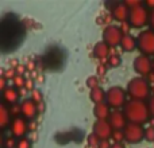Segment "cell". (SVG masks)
Returning <instances> with one entry per match:
<instances>
[{
  "label": "cell",
  "instance_id": "cell-17",
  "mask_svg": "<svg viewBox=\"0 0 154 148\" xmlns=\"http://www.w3.org/2000/svg\"><path fill=\"white\" fill-rule=\"evenodd\" d=\"M109 109H111V108H109L106 102H104V104H99V105L95 106L93 113H95V116L97 117V120H108L109 114H111V111H109Z\"/></svg>",
  "mask_w": 154,
  "mask_h": 148
},
{
  "label": "cell",
  "instance_id": "cell-11",
  "mask_svg": "<svg viewBox=\"0 0 154 148\" xmlns=\"http://www.w3.org/2000/svg\"><path fill=\"white\" fill-rule=\"evenodd\" d=\"M20 109H22V117L27 120V121H32L35 119L39 112H38V104L34 102L31 98H26L23 100V102L20 104Z\"/></svg>",
  "mask_w": 154,
  "mask_h": 148
},
{
  "label": "cell",
  "instance_id": "cell-10",
  "mask_svg": "<svg viewBox=\"0 0 154 148\" xmlns=\"http://www.w3.org/2000/svg\"><path fill=\"white\" fill-rule=\"evenodd\" d=\"M93 133H95L101 141H104V140H107V139L112 138L114 128L111 127L108 120H97V121L95 123V125H93Z\"/></svg>",
  "mask_w": 154,
  "mask_h": 148
},
{
  "label": "cell",
  "instance_id": "cell-18",
  "mask_svg": "<svg viewBox=\"0 0 154 148\" xmlns=\"http://www.w3.org/2000/svg\"><path fill=\"white\" fill-rule=\"evenodd\" d=\"M106 97H107V92H104V89H101L100 86H97V87L91 90V100H92L96 105L104 104Z\"/></svg>",
  "mask_w": 154,
  "mask_h": 148
},
{
  "label": "cell",
  "instance_id": "cell-22",
  "mask_svg": "<svg viewBox=\"0 0 154 148\" xmlns=\"http://www.w3.org/2000/svg\"><path fill=\"white\" fill-rule=\"evenodd\" d=\"M107 64H109V66H118L120 64V57L115 53H111L109 54V58L107 61Z\"/></svg>",
  "mask_w": 154,
  "mask_h": 148
},
{
  "label": "cell",
  "instance_id": "cell-16",
  "mask_svg": "<svg viewBox=\"0 0 154 148\" xmlns=\"http://www.w3.org/2000/svg\"><path fill=\"white\" fill-rule=\"evenodd\" d=\"M120 47L125 51H134L137 47H138V40L133 37V35L127 34L123 37L122 43H120Z\"/></svg>",
  "mask_w": 154,
  "mask_h": 148
},
{
  "label": "cell",
  "instance_id": "cell-31",
  "mask_svg": "<svg viewBox=\"0 0 154 148\" xmlns=\"http://www.w3.org/2000/svg\"><path fill=\"white\" fill-rule=\"evenodd\" d=\"M150 26H152V30L154 31V10H152V12H150Z\"/></svg>",
  "mask_w": 154,
  "mask_h": 148
},
{
  "label": "cell",
  "instance_id": "cell-34",
  "mask_svg": "<svg viewBox=\"0 0 154 148\" xmlns=\"http://www.w3.org/2000/svg\"><path fill=\"white\" fill-rule=\"evenodd\" d=\"M43 111H45V104H43V102L38 104V112L41 113V112H43Z\"/></svg>",
  "mask_w": 154,
  "mask_h": 148
},
{
  "label": "cell",
  "instance_id": "cell-15",
  "mask_svg": "<svg viewBox=\"0 0 154 148\" xmlns=\"http://www.w3.org/2000/svg\"><path fill=\"white\" fill-rule=\"evenodd\" d=\"M19 96H20V93H18V90L15 89V87H5L4 90H3V97H4V101L5 102H8L10 105H15L16 102H18L19 100Z\"/></svg>",
  "mask_w": 154,
  "mask_h": 148
},
{
  "label": "cell",
  "instance_id": "cell-26",
  "mask_svg": "<svg viewBox=\"0 0 154 148\" xmlns=\"http://www.w3.org/2000/svg\"><path fill=\"white\" fill-rule=\"evenodd\" d=\"M24 85H26V81H24V78L22 77V74H16V77L14 78V86L16 87H24Z\"/></svg>",
  "mask_w": 154,
  "mask_h": 148
},
{
  "label": "cell",
  "instance_id": "cell-7",
  "mask_svg": "<svg viewBox=\"0 0 154 148\" xmlns=\"http://www.w3.org/2000/svg\"><path fill=\"white\" fill-rule=\"evenodd\" d=\"M125 132V138L128 143L131 144H137L145 138V129L142 125L139 124H133V123H128L127 127L123 129Z\"/></svg>",
  "mask_w": 154,
  "mask_h": 148
},
{
  "label": "cell",
  "instance_id": "cell-14",
  "mask_svg": "<svg viewBox=\"0 0 154 148\" xmlns=\"http://www.w3.org/2000/svg\"><path fill=\"white\" fill-rule=\"evenodd\" d=\"M93 54L101 61H106V59L108 61L109 54H111V47L106 42H99L93 49Z\"/></svg>",
  "mask_w": 154,
  "mask_h": 148
},
{
  "label": "cell",
  "instance_id": "cell-1",
  "mask_svg": "<svg viewBox=\"0 0 154 148\" xmlns=\"http://www.w3.org/2000/svg\"><path fill=\"white\" fill-rule=\"evenodd\" d=\"M125 114L127 120L133 124H145L150 120V111L149 105L145 104V101H138V100H131L126 104L125 108Z\"/></svg>",
  "mask_w": 154,
  "mask_h": 148
},
{
  "label": "cell",
  "instance_id": "cell-27",
  "mask_svg": "<svg viewBox=\"0 0 154 148\" xmlns=\"http://www.w3.org/2000/svg\"><path fill=\"white\" fill-rule=\"evenodd\" d=\"M112 139L115 140V143H122V140H126L125 132H123V131H114V133H112Z\"/></svg>",
  "mask_w": 154,
  "mask_h": 148
},
{
  "label": "cell",
  "instance_id": "cell-30",
  "mask_svg": "<svg viewBox=\"0 0 154 148\" xmlns=\"http://www.w3.org/2000/svg\"><path fill=\"white\" fill-rule=\"evenodd\" d=\"M35 129H37V124H35L34 120H32V121H29V131L30 132H35Z\"/></svg>",
  "mask_w": 154,
  "mask_h": 148
},
{
  "label": "cell",
  "instance_id": "cell-21",
  "mask_svg": "<svg viewBox=\"0 0 154 148\" xmlns=\"http://www.w3.org/2000/svg\"><path fill=\"white\" fill-rule=\"evenodd\" d=\"M31 146H32L31 139L23 138V139H19L18 140V146H16V148H31Z\"/></svg>",
  "mask_w": 154,
  "mask_h": 148
},
{
  "label": "cell",
  "instance_id": "cell-35",
  "mask_svg": "<svg viewBox=\"0 0 154 148\" xmlns=\"http://www.w3.org/2000/svg\"><path fill=\"white\" fill-rule=\"evenodd\" d=\"M111 148H125V147H123L122 143H114V144L111 146Z\"/></svg>",
  "mask_w": 154,
  "mask_h": 148
},
{
  "label": "cell",
  "instance_id": "cell-6",
  "mask_svg": "<svg viewBox=\"0 0 154 148\" xmlns=\"http://www.w3.org/2000/svg\"><path fill=\"white\" fill-rule=\"evenodd\" d=\"M125 37V32L122 31V28L118 26H114V24H109L104 28V42L109 46V47H116L122 43V39Z\"/></svg>",
  "mask_w": 154,
  "mask_h": 148
},
{
  "label": "cell",
  "instance_id": "cell-20",
  "mask_svg": "<svg viewBox=\"0 0 154 148\" xmlns=\"http://www.w3.org/2000/svg\"><path fill=\"white\" fill-rule=\"evenodd\" d=\"M31 100L34 101V102H37V104H41V102H43V98H42V93H41V90L39 89H34L31 93Z\"/></svg>",
  "mask_w": 154,
  "mask_h": 148
},
{
  "label": "cell",
  "instance_id": "cell-28",
  "mask_svg": "<svg viewBox=\"0 0 154 148\" xmlns=\"http://www.w3.org/2000/svg\"><path fill=\"white\" fill-rule=\"evenodd\" d=\"M87 85L91 87V89H95V87H97V86H99V79H97V77H91V78L87 81Z\"/></svg>",
  "mask_w": 154,
  "mask_h": 148
},
{
  "label": "cell",
  "instance_id": "cell-32",
  "mask_svg": "<svg viewBox=\"0 0 154 148\" xmlns=\"http://www.w3.org/2000/svg\"><path fill=\"white\" fill-rule=\"evenodd\" d=\"M99 148H111V146L108 144V141H107V140H104V141H101V143H100Z\"/></svg>",
  "mask_w": 154,
  "mask_h": 148
},
{
  "label": "cell",
  "instance_id": "cell-5",
  "mask_svg": "<svg viewBox=\"0 0 154 148\" xmlns=\"http://www.w3.org/2000/svg\"><path fill=\"white\" fill-rule=\"evenodd\" d=\"M138 40V49L143 55H154V31L153 30H145L137 38Z\"/></svg>",
  "mask_w": 154,
  "mask_h": 148
},
{
  "label": "cell",
  "instance_id": "cell-19",
  "mask_svg": "<svg viewBox=\"0 0 154 148\" xmlns=\"http://www.w3.org/2000/svg\"><path fill=\"white\" fill-rule=\"evenodd\" d=\"M11 121H12V116L10 113V109L5 105H2L0 106V124H2V127L5 128L7 125L11 124Z\"/></svg>",
  "mask_w": 154,
  "mask_h": 148
},
{
  "label": "cell",
  "instance_id": "cell-3",
  "mask_svg": "<svg viewBox=\"0 0 154 148\" xmlns=\"http://www.w3.org/2000/svg\"><path fill=\"white\" fill-rule=\"evenodd\" d=\"M106 104L112 108L114 111H118L122 108L123 105L126 106L127 104V94L126 92L119 86H112L107 90V97H106Z\"/></svg>",
  "mask_w": 154,
  "mask_h": 148
},
{
  "label": "cell",
  "instance_id": "cell-2",
  "mask_svg": "<svg viewBox=\"0 0 154 148\" xmlns=\"http://www.w3.org/2000/svg\"><path fill=\"white\" fill-rule=\"evenodd\" d=\"M127 93L130 94L131 100L143 101L150 97L152 94V87L149 82L142 77H135L133 78L127 85Z\"/></svg>",
  "mask_w": 154,
  "mask_h": 148
},
{
  "label": "cell",
  "instance_id": "cell-23",
  "mask_svg": "<svg viewBox=\"0 0 154 148\" xmlns=\"http://www.w3.org/2000/svg\"><path fill=\"white\" fill-rule=\"evenodd\" d=\"M145 139L147 141H154V125L145 128Z\"/></svg>",
  "mask_w": 154,
  "mask_h": 148
},
{
  "label": "cell",
  "instance_id": "cell-24",
  "mask_svg": "<svg viewBox=\"0 0 154 148\" xmlns=\"http://www.w3.org/2000/svg\"><path fill=\"white\" fill-rule=\"evenodd\" d=\"M18 146V140L14 136H10L4 140V148H16Z\"/></svg>",
  "mask_w": 154,
  "mask_h": 148
},
{
  "label": "cell",
  "instance_id": "cell-25",
  "mask_svg": "<svg viewBox=\"0 0 154 148\" xmlns=\"http://www.w3.org/2000/svg\"><path fill=\"white\" fill-rule=\"evenodd\" d=\"M100 143H101V140L95 135V133H92V135L88 138V144H89L91 147H97V148H99Z\"/></svg>",
  "mask_w": 154,
  "mask_h": 148
},
{
  "label": "cell",
  "instance_id": "cell-4",
  "mask_svg": "<svg viewBox=\"0 0 154 148\" xmlns=\"http://www.w3.org/2000/svg\"><path fill=\"white\" fill-rule=\"evenodd\" d=\"M128 24L133 28H142L147 23H150V12L145 7L138 5L130 10V16H128Z\"/></svg>",
  "mask_w": 154,
  "mask_h": 148
},
{
  "label": "cell",
  "instance_id": "cell-8",
  "mask_svg": "<svg viewBox=\"0 0 154 148\" xmlns=\"http://www.w3.org/2000/svg\"><path fill=\"white\" fill-rule=\"evenodd\" d=\"M10 132L15 139H23L29 132V121L24 117H15L10 124Z\"/></svg>",
  "mask_w": 154,
  "mask_h": 148
},
{
  "label": "cell",
  "instance_id": "cell-12",
  "mask_svg": "<svg viewBox=\"0 0 154 148\" xmlns=\"http://www.w3.org/2000/svg\"><path fill=\"white\" fill-rule=\"evenodd\" d=\"M108 123L114 128V131H123L127 127V117L120 111H112L108 117Z\"/></svg>",
  "mask_w": 154,
  "mask_h": 148
},
{
  "label": "cell",
  "instance_id": "cell-29",
  "mask_svg": "<svg viewBox=\"0 0 154 148\" xmlns=\"http://www.w3.org/2000/svg\"><path fill=\"white\" fill-rule=\"evenodd\" d=\"M149 111H150V116L154 119V94L150 97V102H149Z\"/></svg>",
  "mask_w": 154,
  "mask_h": 148
},
{
  "label": "cell",
  "instance_id": "cell-13",
  "mask_svg": "<svg viewBox=\"0 0 154 148\" xmlns=\"http://www.w3.org/2000/svg\"><path fill=\"white\" fill-rule=\"evenodd\" d=\"M130 16V8L126 4H116L112 10V18L115 20H119L120 23H127Z\"/></svg>",
  "mask_w": 154,
  "mask_h": 148
},
{
  "label": "cell",
  "instance_id": "cell-33",
  "mask_svg": "<svg viewBox=\"0 0 154 148\" xmlns=\"http://www.w3.org/2000/svg\"><path fill=\"white\" fill-rule=\"evenodd\" d=\"M97 72L100 73V74H104V72H106V66H104V65H99ZM99 73H97V74H99Z\"/></svg>",
  "mask_w": 154,
  "mask_h": 148
},
{
  "label": "cell",
  "instance_id": "cell-36",
  "mask_svg": "<svg viewBox=\"0 0 154 148\" xmlns=\"http://www.w3.org/2000/svg\"><path fill=\"white\" fill-rule=\"evenodd\" d=\"M153 73H154V58H153Z\"/></svg>",
  "mask_w": 154,
  "mask_h": 148
},
{
  "label": "cell",
  "instance_id": "cell-9",
  "mask_svg": "<svg viewBox=\"0 0 154 148\" xmlns=\"http://www.w3.org/2000/svg\"><path fill=\"white\" fill-rule=\"evenodd\" d=\"M134 69L135 72L139 74V75H147L149 77L150 74L153 73V61L149 58L147 55H138L134 61Z\"/></svg>",
  "mask_w": 154,
  "mask_h": 148
}]
</instances>
